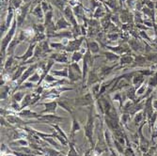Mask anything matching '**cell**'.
<instances>
[{"label":"cell","instance_id":"obj_44","mask_svg":"<svg viewBox=\"0 0 157 156\" xmlns=\"http://www.w3.org/2000/svg\"><path fill=\"white\" fill-rule=\"evenodd\" d=\"M10 93V87L3 86L1 87V100H5Z\"/></svg>","mask_w":157,"mask_h":156},{"label":"cell","instance_id":"obj_27","mask_svg":"<svg viewBox=\"0 0 157 156\" xmlns=\"http://www.w3.org/2000/svg\"><path fill=\"white\" fill-rule=\"evenodd\" d=\"M135 61V59L131 55H127V54H124L122 56H121L120 59V63L121 65H126V64H132L133 62Z\"/></svg>","mask_w":157,"mask_h":156},{"label":"cell","instance_id":"obj_23","mask_svg":"<svg viewBox=\"0 0 157 156\" xmlns=\"http://www.w3.org/2000/svg\"><path fill=\"white\" fill-rule=\"evenodd\" d=\"M144 120H146V113L144 112V109L137 112L136 114H135V116H134V122L137 126L139 125L140 122H142Z\"/></svg>","mask_w":157,"mask_h":156},{"label":"cell","instance_id":"obj_37","mask_svg":"<svg viewBox=\"0 0 157 156\" xmlns=\"http://www.w3.org/2000/svg\"><path fill=\"white\" fill-rule=\"evenodd\" d=\"M105 15V11L102 7H97L94 14H93V18H102Z\"/></svg>","mask_w":157,"mask_h":156},{"label":"cell","instance_id":"obj_12","mask_svg":"<svg viewBox=\"0 0 157 156\" xmlns=\"http://www.w3.org/2000/svg\"><path fill=\"white\" fill-rule=\"evenodd\" d=\"M29 6H30V3H28V4H26L25 6H24L22 9H20V10H18L17 18H16L18 26H21V25H23V23H24V21H25V19L26 13H27V10H28V8H29Z\"/></svg>","mask_w":157,"mask_h":156},{"label":"cell","instance_id":"obj_49","mask_svg":"<svg viewBox=\"0 0 157 156\" xmlns=\"http://www.w3.org/2000/svg\"><path fill=\"white\" fill-rule=\"evenodd\" d=\"M144 4L147 8L151 10H154L155 8V2L152 1V0H144Z\"/></svg>","mask_w":157,"mask_h":156},{"label":"cell","instance_id":"obj_38","mask_svg":"<svg viewBox=\"0 0 157 156\" xmlns=\"http://www.w3.org/2000/svg\"><path fill=\"white\" fill-rule=\"evenodd\" d=\"M50 47L53 50H56V51L65 50V46L62 44V42H50Z\"/></svg>","mask_w":157,"mask_h":156},{"label":"cell","instance_id":"obj_53","mask_svg":"<svg viewBox=\"0 0 157 156\" xmlns=\"http://www.w3.org/2000/svg\"><path fill=\"white\" fill-rule=\"evenodd\" d=\"M22 0H13V5H14V9H19L20 5H21Z\"/></svg>","mask_w":157,"mask_h":156},{"label":"cell","instance_id":"obj_2","mask_svg":"<svg viewBox=\"0 0 157 156\" xmlns=\"http://www.w3.org/2000/svg\"><path fill=\"white\" fill-rule=\"evenodd\" d=\"M93 131H94V117L92 113V108L90 109L89 115H88V120L84 126V132H85V136L88 139L89 143L90 144L91 147H93Z\"/></svg>","mask_w":157,"mask_h":156},{"label":"cell","instance_id":"obj_30","mask_svg":"<svg viewBox=\"0 0 157 156\" xmlns=\"http://www.w3.org/2000/svg\"><path fill=\"white\" fill-rule=\"evenodd\" d=\"M136 89L135 87H132L131 89L129 88V89H128L126 91V97L129 99V100L131 101H134L136 103Z\"/></svg>","mask_w":157,"mask_h":156},{"label":"cell","instance_id":"obj_22","mask_svg":"<svg viewBox=\"0 0 157 156\" xmlns=\"http://www.w3.org/2000/svg\"><path fill=\"white\" fill-rule=\"evenodd\" d=\"M32 100H33V94H25V98L23 99V101L21 103V107H22V110L28 107V106H31V103H32Z\"/></svg>","mask_w":157,"mask_h":156},{"label":"cell","instance_id":"obj_21","mask_svg":"<svg viewBox=\"0 0 157 156\" xmlns=\"http://www.w3.org/2000/svg\"><path fill=\"white\" fill-rule=\"evenodd\" d=\"M50 74L56 77L67 78L69 76V70H68V68H65L63 70H51Z\"/></svg>","mask_w":157,"mask_h":156},{"label":"cell","instance_id":"obj_14","mask_svg":"<svg viewBox=\"0 0 157 156\" xmlns=\"http://www.w3.org/2000/svg\"><path fill=\"white\" fill-rule=\"evenodd\" d=\"M41 114H38V113L33 112L32 110H30L29 108L26 109H23L20 112L17 113V116H19L20 118H33V119H39L40 117Z\"/></svg>","mask_w":157,"mask_h":156},{"label":"cell","instance_id":"obj_47","mask_svg":"<svg viewBox=\"0 0 157 156\" xmlns=\"http://www.w3.org/2000/svg\"><path fill=\"white\" fill-rule=\"evenodd\" d=\"M129 45H130L131 48H132L133 50H135V51H137V50H139V48H140L139 44L137 42V40H130V41H129Z\"/></svg>","mask_w":157,"mask_h":156},{"label":"cell","instance_id":"obj_55","mask_svg":"<svg viewBox=\"0 0 157 156\" xmlns=\"http://www.w3.org/2000/svg\"><path fill=\"white\" fill-rule=\"evenodd\" d=\"M4 156H16V155H14V154H4Z\"/></svg>","mask_w":157,"mask_h":156},{"label":"cell","instance_id":"obj_24","mask_svg":"<svg viewBox=\"0 0 157 156\" xmlns=\"http://www.w3.org/2000/svg\"><path fill=\"white\" fill-rule=\"evenodd\" d=\"M32 14L34 16H36L37 18L39 19H44V16H45V13L44 11V10H42L41 8V5L39 4L37 6H35V8L33 9V11H32Z\"/></svg>","mask_w":157,"mask_h":156},{"label":"cell","instance_id":"obj_41","mask_svg":"<svg viewBox=\"0 0 157 156\" xmlns=\"http://www.w3.org/2000/svg\"><path fill=\"white\" fill-rule=\"evenodd\" d=\"M59 79L58 78H56V76H54V75H52L51 74H48L46 76H45V78H44V82L47 84V86L48 85H51V84H53V83H55V82H56Z\"/></svg>","mask_w":157,"mask_h":156},{"label":"cell","instance_id":"obj_20","mask_svg":"<svg viewBox=\"0 0 157 156\" xmlns=\"http://www.w3.org/2000/svg\"><path fill=\"white\" fill-rule=\"evenodd\" d=\"M27 69V67H25V66H24V65H21V66H19L18 68H17V70L15 73H14V74L12 75V77H11V82H15V81H18L20 78H21V76L23 75V74L25 73V70Z\"/></svg>","mask_w":157,"mask_h":156},{"label":"cell","instance_id":"obj_18","mask_svg":"<svg viewBox=\"0 0 157 156\" xmlns=\"http://www.w3.org/2000/svg\"><path fill=\"white\" fill-rule=\"evenodd\" d=\"M87 45H88V50H90L91 54H98L100 52V45L97 41L88 40Z\"/></svg>","mask_w":157,"mask_h":156},{"label":"cell","instance_id":"obj_16","mask_svg":"<svg viewBox=\"0 0 157 156\" xmlns=\"http://www.w3.org/2000/svg\"><path fill=\"white\" fill-rule=\"evenodd\" d=\"M71 25L66 19L65 17H60L58 21H56V30H60V29H67V28H69Z\"/></svg>","mask_w":157,"mask_h":156},{"label":"cell","instance_id":"obj_10","mask_svg":"<svg viewBox=\"0 0 157 156\" xmlns=\"http://www.w3.org/2000/svg\"><path fill=\"white\" fill-rule=\"evenodd\" d=\"M59 106L62 107L64 110H66L71 115H73V110L75 107V100H70L68 98H64L60 101H58Z\"/></svg>","mask_w":157,"mask_h":156},{"label":"cell","instance_id":"obj_39","mask_svg":"<svg viewBox=\"0 0 157 156\" xmlns=\"http://www.w3.org/2000/svg\"><path fill=\"white\" fill-rule=\"evenodd\" d=\"M44 18H45V20H44V25H48V24H50V23L53 22V10H52V9L45 13Z\"/></svg>","mask_w":157,"mask_h":156},{"label":"cell","instance_id":"obj_25","mask_svg":"<svg viewBox=\"0 0 157 156\" xmlns=\"http://www.w3.org/2000/svg\"><path fill=\"white\" fill-rule=\"evenodd\" d=\"M14 63H15V58L12 55L9 56L7 59V60L5 61L4 63V69L7 70H15L17 68V66H14Z\"/></svg>","mask_w":157,"mask_h":156},{"label":"cell","instance_id":"obj_26","mask_svg":"<svg viewBox=\"0 0 157 156\" xmlns=\"http://www.w3.org/2000/svg\"><path fill=\"white\" fill-rule=\"evenodd\" d=\"M103 54L105 56V59H106V60L108 62H112V61H115V60H120V59H121V56L119 55H117L116 53H114L112 51L104 52Z\"/></svg>","mask_w":157,"mask_h":156},{"label":"cell","instance_id":"obj_28","mask_svg":"<svg viewBox=\"0 0 157 156\" xmlns=\"http://www.w3.org/2000/svg\"><path fill=\"white\" fill-rule=\"evenodd\" d=\"M73 10H74V13H75V17L82 18L85 21V17H84V15H85V10H84L82 5H76V6H75V8H74Z\"/></svg>","mask_w":157,"mask_h":156},{"label":"cell","instance_id":"obj_8","mask_svg":"<svg viewBox=\"0 0 157 156\" xmlns=\"http://www.w3.org/2000/svg\"><path fill=\"white\" fill-rule=\"evenodd\" d=\"M84 39H85V37L82 36L79 39H75L73 40H70L68 45L65 47V51L66 52H73V53L75 51H78L81 47V44H83Z\"/></svg>","mask_w":157,"mask_h":156},{"label":"cell","instance_id":"obj_1","mask_svg":"<svg viewBox=\"0 0 157 156\" xmlns=\"http://www.w3.org/2000/svg\"><path fill=\"white\" fill-rule=\"evenodd\" d=\"M17 20L16 18H14L12 21V25L10 26V29L7 31L5 37L1 40V55H5L8 51V47L10 44V42L13 40V37L15 35V30L17 27Z\"/></svg>","mask_w":157,"mask_h":156},{"label":"cell","instance_id":"obj_29","mask_svg":"<svg viewBox=\"0 0 157 156\" xmlns=\"http://www.w3.org/2000/svg\"><path fill=\"white\" fill-rule=\"evenodd\" d=\"M47 1L58 8L60 11H63L66 7V3L64 0H47Z\"/></svg>","mask_w":157,"mask_h":156},{"label":"cell","instance_id":"obj_19","mask_svg":"<svg viewBox=\"0 0 157 156\" xmlns=\"http://www.w3.org/2000/svg\"><path fill=\"white\" fill-rule=\"evenodd\" d=\"M109 51H112L114 53H116L117 55H121V54H126L127 52H129V49L128 47H124L123 45H120V46H116V47H112V46H109V45H106L105 46Z\"/></svg>","mask_w":157,"mask_h":156},{"label":"cell","instance_id":"obj_17","mask_svg":"<svg viewBox=\"0 0 157 156\" xmlns=\"http://www.w3.org/2000/svg\"><path fill=\"white\" fill-rule=\"evenodd\" d=\"M144 80H145V76L140 74L139 72H137L135 76L133 77L132 79V85H133V87H135L136 89H137L138 87H140L139 85H142L144 83Z\"/></svg>","mask_w":157,"mask_h":156},{"label":"cell","instance_id":"obj_51","mask_svg":"<svg viewBox=\"0 0 157 156\" xmlns=\"http://www.w3.org/2000/svg\"><path fill=\"white\" fill-rule=\"evenodd\" d=\"M70 66L72 67V68H73L75 70H76L77 73H79V74H81L83 75V70L80 69V67L78 66V64H77V63H72V64H71Z\"/></svg>","mask_w":157,"mask_h":156},{"label":"cell","instance_id":"obj_45","mask_svg":"<svg viewBox=\"0 0 157 156\" xmlns=\"http://www.w3.org/2000/svg\"><path fill=\"white\" fill-rule=\"evenodd\" d=\"M42 140H44V141H46V142H48L49 144L53 145L56 150H59V146L55 141V138L54 137H44V138H42Z\"/></svg>","mask_w":157,"mask_h":156},{"label":"cell","instance_id":"obj_43","mask_svg":"<svg viewBox=\"0 0 157 156\" xmlns=\"http://www.w3.org/2000/svg\"><path fill=\"white\" fill-rule=\"evenodd\" d=\"M148 88H149V87L147 86V85H145V84H142L140 87H138V88L136 89V95H137V97H138V96H141V95H143V94L146 92V90H147Z\"/></svg>","mask_w":157,"mask_h":156},{"label":"cell","instance_id":"obj_36","mask_svg":"<svg viewBox=\"0 0 157 156\" xmlns=\"http://www.w3.org/2000/svg\"><path fill=\"white\" fill-rule=\"evenodd\" d=\"M50 125H51V126L53 127V128H54V129L56 130V132L58 133L59 135H61V136H62L63 138H65L66 140H68V141H69V138H68V136L66 135V134H65V133L63 132V130H62V129L60 128V127H59V124H53V123H51Z\"/></svg>","mask_w":157,"mask_h":156},{"label":"cell","instance_id":"obj_4","mask_svg":"<svg viewBox=\"0 0 157 156\" xmlns=\"http://www.w3.org/2000/svg\"><path fill=\"white\" fill-rule=\"evenodd\" d=\"M93 104L92 93H87L75 99V106H89Z\"/></svg>","mask_w":157,"mask_h":156},{"label":"cell","instance_id":"obj_56","mask_svg":"<svg viewBox=\"0 0 157 156\" xmlns=\"http://www.w3.org/2000/svg\"><path fill=\"white\" fill-rule=\"evenodd\" d=\"M155 8L157 9V1H155Z\"/></svg>","mask_w":157,"mask_h":156},{"label":"cell","instance_id":"obj_40","mask_svg":"<svg viewBox=\"0 0 157 156\" xmlns=\"http://www.w3.org/2000/svg\"><path fill=\"white\" fill-rule=\"evenodd\" d=\"M28 81H29V82H32V83H37V85L40 83V74L38 73V70H37V72H35V73L29 77Z\"/></svg>","mask_w":157,"mask_h":156},{"label":"cell","instance_id":"obj_32","mask_svg":"<svg viewBox=\"0 0 157 156\" xmlns=\"http://www.w3.org/2000/svg\"><path fill=\"white\" fill-rule=\"evenodd\" d=\"M25 94L24 91H17V92H14L12 95V101L13 102H16V103H22L23 99L25 98Z\"/></svg>","mask_w":157,"mask_h":156},{"label":"cell","instance_id":"obj_42","mask_svg":"<svg viewBox=\"0 0 157 156\" xmlns=\"http://www.w3.org/2000/svg\"><path fill=\"white\" fill-rule=\"evenodd\" d=\"M148 87L150 88V89H155L156 87H157V77L153 74V76L152 77H151L150 78V80H149V82H148Z\"/></svg>","mask_w":157,"mask_h":156},{"label":"cell","instance_id":"obj_35","mask_svg":"<svg viewBox=\"0 0 157 156\" xmlns=\"http://www.w3.org/2000/svg\"><path fill=\"white\" fill-rule=\"evenodd\" d=\"M84 58V55L81 52L79 51H75L73 53V55H72V63H77L78 61H80L82 59Z\"/></svg>","mask_w":157,"mask_h":156},{"label":"cell","instance_id":"obj_3","mask_svg":"<svg viewBox=\"0 0 157 156\" xmlns=\"http://www.w3.org/2000/svg\"><path fill=\"white\" fill-rule=\"evenodd\" d=\"M38 69H39V64H38V63H34L33 65H30L29 67H27V69L25 70V73L23 74V75L21 76V78L16 82V86H17L16 89H18L19 87H21L22 85H23L26 80L29 79V77H30L35 72H37Z\"/></svg>","mask_w":157,"mask_h":156},{"label":"cell","instance_id":"obj_50","mask_svg":"<svg viewBox=\"0 0 157 156\" xmlns=\"http://www.w3.org/2000/svg\"><path fill=\"white\" fill-rule=\"evenodd\" d=\"M106 38L110 41H114V40H117L119 39V34L118 33H109V34H107Z\"/></svg>","mask_w":157,"mask_h":156},{"label":"cell","instance_id":"obj_5","mask_svg":"<svg viewBox=\"0 0 157 156\" xmlns=\"http://www.w3.org/2000/svg\"><path fill=\"white\" fill-rule=\"evenodd\" d=\"M65 120L64 118H61L59 116H56L55 114H45V115H40V117L39 119H37L36 121H40V122H44V123H48L51 124L53 122H55L56 124H58V122L63 121Z\"/></svg>","mask_w":157,"mask_h":156},{"label":"cell","instance_id":"obj_9","mask_svg":"<svg viewBox=\"0 0 157 156\" xmlns=\"http://www.w3.org/2000/svg\"><path fill=\"white\" fill-rule=\"evenodd\" d=\"M40 105L45 107V109H44L40 112V114H56V108L59 106V104L56 101L45 102V103H41Z\"/></svg>","mask_w":157,"mask_h":156},{"label":"cell","instance_id":"obj_15","mask_svg":"<svg viewBox=\"0 0 157 156\" xmlns=\"http://www.w3.org/2000/svg\"><path fill=\"white\" fill-rule=\"evenodd\" d=\"M68 70H69V80L71 83H74V82H76V81H79V80H82L83 79V75L79 73H77L76 70H75L72 67L69 66L68 67Z\"/></svg>","mask_w":157,"mask_h":156},{"label":"cell","instance_id":"obj_34","mask_svg":"<svg viewBox=\"0 0 157 156\" xmlns=\"http://www.w3.org/2000/svg\"><path fill=\"white\" fill-rule=\"evenodd\" d=\"M69 146H70V150L68 152V154L66 156H79L77 150H75V142H72V141H70L69 142Z\"/></svg>","mask_w":157,"mask_h":156},{"label":"cell","instance_id":"obj_59","mask_svg":"<svg viewBox=\"0 0 157 156\" xmlns=\"http://www.w3.org/2000/svg\"><path fill=\"white\" fill-rule=\"evenodd\" d=\"M64 1H65V2H67V1H68V0H64Z\"/></svg>","mask_w":157,"mask_h":156},{"label":"cell","instance_id":"obj_54","mask_svg":"<svg viewBox=\"0 0 157 156\" xmlns=\"http://www.w3.org/2000/svg\"><path fill=\"white\" fill-rule=\"evenodd\" d=\"M152 106H153L154 110L157 112V100H155V101H153V102H152Z\"/></svg>","mask_w":157,"mask_h":156},{"label":"cell","instance_id":"obj_58","mask_svg":"<svg viewBox=\"0 0 157 156\" xmlns=\"http://www.w3.org/2000/svg\"><path fill=\"white\" fill-rule=\"evenodd\" d=\"M154 75H155V76L157 77V73H154Z\"/></svg>","mask_w":157,"mask_h":156},{"label":"cell","instance_id":"obj_6","mask_svg":"<svg viewBox=\"0 0 157 156\" xmlns=\"http://www.w3.org/2000/svg\"><path fill=\"white\" fill-rule=\"evenodd\" d=\"M38 44H35V42H31L28 46L26 52L23 55H20V56H15V59L16 60H22L23 63L24 62H26L29 59H31L33 56H34V53H35V48L37 46Z\"/></svg>","mask_w":157,"mask_h":156},{"label":"cell","instance_id":"obj_7","mask_svg":"<svg viewBox=\"0 0 157 156\" xmlns=\"http://www.w3.org/2000/svg\"><path fill=\"white\" fill-rule=\"evenodd\" d=\"M63 12V16L65 17V19L73 25V27H75V26H78V23L76 21V17L74 13V10L71 9V7L69 5H66L64 10L62 11Z\"/></svg>","mask_w":157,"mask_h":156},{"label":"cell","instance_id":"obj_52","mask_svg":"<svg viewBox=\"0 0 157 156\" xmlns=\"http://www.w3.org/2000/svg\"><path fill=\"white\" fill-rule=\"evenodd\" d=\"M157 138V123L154 124L153 128H152V134H151V139L155 140Z\"/></svg>","mask_w":157,"mask_h":156},{"label":"cell","instance_id":"obj_46","mask_svg":"<svg viewBox=\"0 0 157 156\" xmlns=\"http://www.w3.org/2000/svg\"><path fill=\"white\" fill-rule=\"evenodd\" d=\"M36 87H38V86H36L35 83L27 81V82H25L21 87H19L18 89H33V88H36Z\"/></svg>","mask_w":157,"mask_h":156},{"label":"cell","instance_id":"obj_48","mask_svg":"<svg viewBox=\"0 0 157 156\" xmlns=\"http://www.w3.org/2000/svg\"><path fill=\"white\" fill-rule=\"evenodd\" d=\"M40 5H41V8H42V10H44V13H46L48 10H50L52 9V7L49 5V2H46V1H42L40 3Z\"/></svg>","mask_w":157,"mask_h":156},{"label":"cell","instance_id":"obj_11","mask_svg":"<svg viewBox=\"0 0 157 156\" xmlns=\"http://www.w3.org/2000/svg\"><path fill=\"white\" fill-rule=\"evenodd\" d=\"M73 116V121H72V127H71V131H70V141H72V142H75V136L76 135V133H78L80 130H81V125H80V122L75 118L74 115Z\"/></svg>","mask_w":157,"mask_h":156},{"label":"cell","instance_id":"obj_13","mask_svg":"<svg viewBox=\"0 0 157 156\" xmlns=\"http://www.w3.org/2000/svg\"><path fill=\"white\" fill-rule=\"evenodd\" d=\"M49 59H54L56 62H59V63H68L69 62V59H68V55L66 53H54L50 55Z\"/></svg>","mask_w":157,"mask_h":156},{"label":"cell","instance_id":"obj_31","mask_svg":"<svg viewBox=\"0 0 157 156\" xmlns=\"http://www.w3.org/2000/svg\"><path fill=\"white\" fill-rule=\"evenodd\" d=\"M115 68V66H111V67H107V66H105L103 68H101V70H100V74H99V77H105L106 75H108L111 70Z\"/></svg>","mask_w":157,"mask_h":156},{"label":"cell","instance_id":"obj_57","mask_svg":"<svg viewBox=\"0 0 157 156\" xmlns=\"http://www.w3.org/2000/svg\"><path fill=\"white\" fill-rule=\"evenodd\" d=\"M155 18H156V20H157V12H156V14H155Z\"/></svg>","mask_w":157,"mask_h":156},{"label":"cell","instance_id":"obj_33","mask_svg":"<svg viewBox=\"0 0 157 156\" xmlns=\"http://www.w3.org/2000/svg\"><path fill=\"white\" fill-rule=\"evenodd\" d=\"M39 45L40 46V48L44 51V54L46 53H50L53 49L50 47V42H48L47 40H42L40 42H39Z\"/></svg>","mask_w":157,"mask_h":156}]
</instances>
